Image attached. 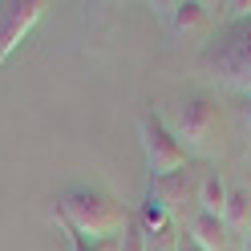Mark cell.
<instances>
[{
  "label": "cell",
  "mask_w": 251,
  "mask_h": 251,
  "mask_svg": "<svg viewBox=\"0 0 251 251\" xmlns=\"http://www.w3.org/2000/svg\"><path fill=\"white\" fill-rule=\"evenodd\" d=\"M199 65L207 69L219 85L251 98V17L219 28V37L202 49Z\"/></svg>",
  "instance_id": "cell-2"
},
{
  "label": "cell",
  "mask_w": 251,
  "mask_h": 251,
  "mask_svg": "<svg viewBox=\"0 0 251 251\" xmlns=\"http://www.w3.org/2000/svg\"><path fill=\"white\" fill-rule=\"evenodd\" d=\"M166 130L178 138V146L186 154H207L215 142V130H219V109L211 98H182L170 109Z\"/></svg>",
  "instance_id": "cell-3"
},
{
  "label": "cell",
  "mask_w": 251,
  "mask_h": 251,
  "mask_svg": "<svg viewBox=\"0 0 251 251\" xmlns=\"http://www.w3.org/2000/svg\"><path fill=\"white\" fill-rule=\"evenodd\" d=\"M118 251H146V239H142V227H138V219L130 215V223L122 227L118 235Z\"/></svg>",
  "instance_id": "cell-11"
},
{
  "label": "cell",
  "mask_w": 251,
  "mask_h": 251,
  "mask_svg": "<svg viewBox=\"0 0 251 251\" xmlns=\"http://www.w3.org/2000/svg\"><path fill=\"white\" fill-rule=\"evenodd\" d=\"M41 0H0V61L25 41V33L41 21Z\"/></svg>",
  "instance_id": "cell-6"
},
{
  "label": "cell",
  "mask_w": 251,
  "mask_h": 251,
  "mask_svg": "<svg viewBox=\"0 0 251 251\" xmlns=\"http://www.w3.org/2000/svg\"><path fill=\"white\" fill-rule=\"evenodd\" d=\"M146 251H178V243L170 247V243H146Z\"/></svg>",
  "instance_id": "cell-14"
},
{
  "label": "cell",
  "mask_w": 251,
  "mask_h": 251,
  "mask_svg": "<svg viewBox=\"0 0 251 251\" xmlns=\"http://www.w3.org/2000/svg\"><path fill=\"white\" fill-rule=\"evenodd\" d=\"M178 251H202V247L191 239V235H182V239H178Z\"/></svg>",
  "instance_id": "cell-13"
},
{
  "label": "cell",
  "mask_w": 251,
  "mask_h": 251,
  "mask_svg": "<svg viewBox=\"0 0 251 251\" xmlns=\"http://www.w3.org/2000/svg\"><path fill=\"white\" fill-rule=\"evenodd\" d=\"M142 154H146L150 178H166V175H175V170L186 166V150L178 146V138L166 130V122L158 114L142 118Z\"/></svg>",
  "instance_id": "cell-4"
},
{
  "label": "cell",
  "mask_w": 251,
  "mask_h": 251,
  "mask_svg": "<svg viewBox=\"0 0 251 251\" xmlns=\"http://www.w3.org/2000/svg\"><path fill=\"white\" fill-rule=\"evenodd\" d=\"M170 25L178 28V33H195V28H202V21L211 17V4H199V0H186V4H166L162 8Z\"/></svg>",
  "instance_id": "cell-10"
},
{
  "label": "cell",
  "mask_w": 251,
  "mask_h": 251,
  "mask_svg": "<svg viewBox=\"0 0 251 251\" xmlns=\"http://www.w3.org/2000/svg\"><path fill=\"white\" fill-rule=\"evenodd\" d=\"M202 175H207V170H199V166L186 162L182 170H175V175H166V178H150V195L158 199L175 219H182L186 207L199 211V186H202Z\"/></svg>",
  "instance_id": "cell-5"
},
{
  "label": "cell",
  "mask_w": 251,
  "mask_h": 251,
  "mask_svg": "<svg viewBox=\"0 0 251 251\" xmlns=\"http://www.w3.org/2000/svg\"><path fill=\"white\" fill-rule=\"evenodd\" d=\"M182 235H191L202 251H223V243H227V223H223V219H215V215H207V211H191Z\"/></svg>",
  "instance_id": "cell-7"
},
{
  "label": "cell",
  "mask_w": 251,
  "mask_h": 251,
  "mask_svg": "<svg viewBox=\"0 0 251 251\" xmlns=\"http://www.w3.org/2000/svg\"><path fill=\"white\" fill-rule=\"evenodd\" d=\"M57 219H61L65 231L77 235V239L105 243V239H118L122 235V227L130 223V211H126L118 199L101 195V191L77 186V191H65L57 199Z\"/></svg>",
  "instance_id": "cell-1"
},
{
  "label": "cell",
  "mask_w": 251,
  "mask_h": 251,
  "mask_svg": "<svg viewBox=\"0 0 251 251\" xmlns=\"http://www.w3.org/2000/svg\"><path fill=\"white\" fill-rule=\"evenodd\" d=\"M223 207H227V182H223L219 170H207V175H202V186H199V211L223 219Z\"/></svg>",
  "instance_id": "cell-9"
},
{
  "label": "cell",
  "mask_w": 251,
  "mask_h": 251,
  "mask_svg": "<svg viewBox=\"0 0 251 251\" xmlns=\"http://www.w3.org/2000/svg\"><path fill=\"white\" fill-rule=\"evenodd\" d=\"M239 114H243V130H247V138H251V98H243V105H239Z\"/></svg>",
  "instance_id": "cell-12"
},
{
  "label": "cell",
  "mask_w": 251,
  "mask_h": 251,
  "mask_svg": "<svg viewBox=\"0 0 251 251\" xmlns=\"http://www.w3.org/2000/svg\"><path fill=\"white\" fill-rule=\"evenodd\" d=\"M243 251H251V231H247V235H243Z\"/></svg>",
  "instance_id": "cell-15"
},
{
  "label": "cell",
  "mask_w": 251,
  "mask_h": 251,
  "mask_svg": "<svg viewBox=\"0 0 251 251\" xmlns=\"http://www.w3.org/2000/svg\"><path fill=\"white\" fill-rule=\"evenodd\" d=\"M227 231H251V182H227V207H223Z\"/></svg>",
  "instance_id": "cell-8"
}]
</instances>
